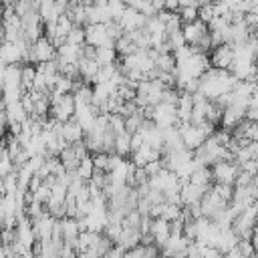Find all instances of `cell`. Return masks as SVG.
<instances>
[{"label": "cell", "mask_w": 258, "mask_h": 258, "mask_svg": "<svg viewBox=\"0 0 258 258\" xmlns=\"http://www.w3.org/2000/svg\"><path fill=\"white\" fill-rule=\"evenodd\" d=\"M75 113H77V101H75L73 93L52 97V105H50V117L52 119H56L60 123H67L69 119L75 117Z\"/></svg>", "instance_id": "1"}, {"label": "cell", "mask_w": 258, "mask_h": 258, "mask_svg": "<svg viewBox=\"0 0 258 258\" xmlns=\"http://www.w3.org/2000/svg\"><path fill=\"white\" fill-rule=\"evenodd\" d=\"M54 58H56V46L46 36H40L36 42L30 44V54H28L30 64L48 62V60H54Z\"/></svg>", "instance_id": "2"}, {"label": "cell", "mask_w": 258, "mask_h": 258, "mask_svg": "<svg viewBox=\"0 0 258 258\" xmlns=\"http://www.w3.org/2000/svg\"><path fill=\"white\" fill-rule=\"evenodd\" d=\"M234 58H236V52H234V44H232V42H226V44L216 46V48L212 50V54H210L212 67H216V69H226V71L232 69Z\"/></svg>", "instance_id": "3"}, {"label": "cell", "mask_w": 258, "mask_h": 258, "mask_svg": "<svg viewBox=\"0 0 258 258\" xmlns=\"http://www.w3.org/2000/svg\"><path fill=\"white\" fill-rule=\"evenodd\" d=\"M214 171V179L218 183H236V177L240 173V165L236 161H218L212 165Z\"/></svg>", "instance_id": "4"}, {"label": "cell", "mask_w": 258, "mask_h": 258, "mask_svg": "<svg viewBox=\"0 0 258 258\" xmlns=\"http://www.w3.org/2000/svg\"><path fill=\"white\" fill-rule=\"evenodd\" d=\"M181 32H183L185 42H187L189 46H196V44L210 32V26H208V22H204L202 18H196L194 22H185L183 28H181Z\"/></svg>", "instance_id": "5"}, {"label": "cell", "mask_w": 258, "mask_h": 258, "mask_svg": "<svg viewBox=\"0 0 258 258\" xmlns=\"http://www.w3.org/2000/svg\"><path fill=\"white\" fill-rule=\"evenodd\" d=\"M85 36H87V44H93V46H115V42L109 38L107 24H87L85 26Z\"/></svg>", "instance_id": "6"}, {"label": "cell", "mask_w": 258, "mask_h": 258, "mask_svg": "<svg viewBox=\"0 0 258 258\" xmlns=\"http://www.w3.org/2000/svg\"><path fill=\"white\" fill-rule=\"evenodd\" d=\"M246 119V107L242 105H230L224 109V117H222V127L224 129H234L236 125H240Z\"/></svg>", "instance_id": "7"}, {"label": "cell", "mask_w": 258, "mask_h": 258, "mask_svg": "<svg viewBox=\"0 0 258 258\" xmlns=\"http://www.w3.org/2000/svg\"><path fill=\"white\" fill-rule=\"evenodd\" d=\"M58 131H60V135L67 139V143H75V141H79V139H85V127H83L75 117L69 119L67 123H60Z\"/></svg>", "instance_id": "8"}, {"label": "cell", "mask_w": 258, "mask_h": 258, "mask_svg": "<svg viewBox=\"0 0 258 258\" xmlns=\"http://www.w3.org/2000/svg\"><path fill=\"white\" fill-rule=\"evenodd\" d=\"M151 234H153V238H155V244L161 248V246L171 238V222L165 220V218H153Z\"/></svg>", "instance_id": "9"}, {"label": "cell", "mask_w": 258, "mask_h": 258, "mask_svg": "<svg viewBox=\"0 0 258 258\" xmlns=\"http://www.w3.org/2000/svg\"><path fill=\"white\" fill-rule=\"evenodd\" d=\"M206 191H208L206 187L187 181L185 185H181V202H183V206H185V204H202Z\"/></svg>", "instance_id": "10"}, {"label": "cell", "mask_w": 258, "mask_h": 258, "mask_svg": "<svg viewBox=\"0 0 258 258\" xmlns=\"http://www.w3.org/2000/svg\"><path fill=\"white\" fill-rule=\"evenodd\" d=\"M79 71H81V79H85L87 83H97V77H99V71H101V64L97 62V60H93V58H81L79 62Z\"/></svg>", "instance_id": "11"}, {"label": "cell", "mask_w": 258, "mask_h": 258, "mask_svg": "<svg viewBox=\"0 0 258 258\" xmlns=\"http://www.w3.org/2000/svg\"><path fill=\"white\" fill-rule=\"evenodd\" d=\"M141 238H143V234H141L139 228H123V232H121V236L115 244L125 248V250H131V248L141 244Z\"/></svg>", "instance_id": "12"}, {"label": "cell", "mask_w": 258, "mask_h": 258, "mask_svg": "<svg viewBox=\"0 0 258 258\" xmlns=\"http://www.w3.org/2000/svg\"><path fill=\"white\" fill-rule=\"evenodd\" d=\"M115 48H117V52L121 54V56H129V54H133V52H137L139 50V46L133 42V38L125 32L117 42H115Z\"/></svg>", "instance_id": "13"}, {"label": "cell", "mask_w": 258, "mask_h": 258, "mask_svg": "<svg viewBox=\"0 0 258 258\" xmlns=\"http://www.w3.org/2000/svg\"><path fill=\"white\" fill-rule=\"evenodd\" d=\"M131 135L129 131H123L115 137V153H119L121 157L125 155H131Z\"/></svg>", "instance_id": "14"}, {"label": "cell", "mask_w": 258, "mask_h": 258, "mask_svg": "<svg viewBox=\"0 0 258 258\" xmlns=\"http://www.w3.org/2000/svg\"><path fill=\"white\" fill-rule=\"evenodd\" d=\"M95 169H97V167H95L93 155H87V157L81 159V163H79V167H77V175H79L81 179H85V181H91Z\"/></svg>", "instance_id": "15"}, {"label": "cell", "mask_w": 258, "mask_h": 258, "mask_svg": "<svg viewBox=\"0 0 258 258\" xmlns=\"http://www.w3.org/2000/svg\"><path fill=\"white\" fill-rule=\"evenodd\" d=\"M97 62L101 67L117 62V48L115 46H97Z\"/></svg>", "instance_id": "16"}, {"label": "cell", "mask_w": 258, "mask_h": 258, "mask_svg": "<svg viewBox=\"0 0 258 258\" xmlns=\"http://www.w3.org/2000/svg\"><path fill=\"white\" fill-rule=\"evenodd\" d=\"M34 79H36V64H22V87H24V91L34 89Z\"/></svg>", "instance_id": "17"}, {"label": "cell", "mask_w": 258, "mask_h": 258, "mask_svg": "<svg viewBox=\"0 0 258 258\" xmlns=\"http://www.w3.org/2000/svg\"><path fill=\"white\" fill-rule=\"evenodd\" d=\"M67 42L71 44H77V46H85L87 44V36H85V26H73V30L69 32L67 36Z\"/></svg>", "instance_id": "18"}, {"label": "cell", "mask_w": 258, "mask_h": 258, "mask_svg": "<svg viewBox=\"0 0 258 258\" xmlns=\"http://www.w3.org/2000/svg\"><path fill=\"white\" fill-rule=\"evenodd\" d=\"M179 16L183 22H194L196 18H200V8L198 6H183V8H179Z\"/></svg>", "instance_id": "19"}, {"label": "cell", "mask_w": 258, "mask_h": 258, "mask_svg": "<svg viewBox=\"0 0 258 258\" xmlns=\"http://www.w3.org/2000/svg\"><path fill=\"white\" fill-rule=\"evenodd\" d=\"M109 159H111V153H93V161H95V167L101 169V171H109Z\"/></svg>", "instance_id": "20"}, {"label": "cell", "mask_w": 258, "mask_h": 258, "mask_svg": "<svg viewBox=\"0 0 258 258\" xmlns=\"http://www.w3.org/2000/svg\"><path fill=\"white\" fill-rule=\"evenodd\" d=\"M238 248H240V252H242L246 258H250V256L256 252V248H254L252 240H240V242H238Z\"/></svg>", "instance_id": "21"}, {"label": "cell", "mask_w": 258, "mask_h": 258, "mask_svg": "<svg viewBox=\"0 0 258 258\" xmlns=\"http://www.w3.org/2000/svg\"><path fill=\"white\" fill-rule=\"evenodd\" d=\"M252 244H254V248L258 250V234H254V236H252Z\"/></svg>", "instance_id": "22"}, {"label": "cell", "mask_w": 258, "mask_h": 258, "mask_svg": "<svg viewBox=\"0 0 258 258\" xmlns=\"http://www.w3.org/2000/svg\"><path fill=\"white\" fill-rule=\"evenodd\" d=\"M250 258H258V250H256V252H254V254H252Z\"/></svg>", "instance_id": "23"}, {"label": "cell", "mask_w": 258, "mask_h": 258, "mask_svg": "<svg viewBox=\"0 0 258 258\" xmlns=\"http://www.w3.org/2000/svg\"><path fill=\"white\" fill-rule=\"evenodd\" d=\"M254 206H256V208H258V200H256V202H254Z\"/></svg>", "instance_id": "24"}, {"label": "cell", "mask_w": 258, "mask_h": 258, "mask_svg": "<svg viewBox=\"0 0 258 258\" xmlns=\"http://www.w3.org/2000/svg\"><path fill=\"white\" fill-rule=\"evenodd\" d=\"M159 258H165V256H159Z\"/></svg>", "instance_id": "25"}]
</instances>
